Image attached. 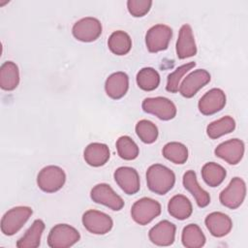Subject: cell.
Listing matches in <instances>:
<instances>
[{
  "mask_svg": "<svg viewBox=\"0 0 248 248\" xmlns=\"http://www.w3.org/2000/svg\"><path fill=\"white\" fill-rule=\"evenodd\" d=\"M146 183L151 192L158 195H165L174 186L175 174L168 167L161 164H154L146 170Z\"/></svg>",
  "mask_w": 248,
  "mask_h": 248,
  "instance_id": "6da1fadb",
  "label": "cell"
},
{
  "mask_svg": "<svg viewBox=\"0 0 248 248\" xmlns=\"http://www.w3.org/2000/svg\"><path fill=\"white\" fill-rule=\"evenodd\" d=\"M33 210L29 206H16L9 209L1 219V232L11 236L16 233L31 217Z\"/></svg>",
  "mask_w": 248,
  "mask_h": 248,
  "instance_id": "7a4b0ae2",
  "label": "cell"
},
{
  "mask_svg": "<svg viewBox=\"0 0 248 248\" xmlns=\"http://www.w3.org/2000/svg\"><path fill=\"white\" fill-rule=\"evenodd\" d=\"M66 182V173L58 166H46L37 175L38 187L46 193L59 191Z\"/></svg>",
  "mask_w": 248,
  "mask_h": 248,
  "instance_id": "3957f363",
  "label": "cell"
},
{
  "mask_svg": "<svg viewBox=\"0 0 248 248\" xmlns=\"http://www.w3.org/2000/svg\"><path fill=\"white\" fill-rule=\"evenodd\" d=\"M162 207L159 202L151 198H141L131 207L132 219L139 225L144 226L161 214Z\"/></svg>",
  "mask_w": 248,
  "mask_h": 248,
  "instance_id": "277c9868",
  "label": "cell"
},
{
  "mask_svg": "<svg viewBox=\"0 0 248 248\" xmlns=\"http://www.w3.org/2000/svg\"><path fill=\"white\" fill-rule=\"evenodd\" d=\"M80 239L78 231L68 224H57L47 235V244L51 248H68Z\"/></svg>",
  "mask_w": 248,
  "mask_h": 248,
  "instance_id": "5b68a950",
  "label": "cell"
},
{
  "mask_svg": "<svg viewBox=\"0 0 248 248\" xmlns=\"http://www.w3.org/2000/svg\"><path fill=\"white\" fill-rule=\"evenodd\" d=\"M141 108L144 112L153 114L164 121L173 119L177 111L174 103L166 97L145 98L141 103Z\"/></svg>",
  "mask_w": 248,
  "mask_h": 248,
  "instance_id": "8992f818",
  "label": "cell"
},
{
  "mask_svg": "<svg viewBox=\"0 0 248 248\" xmlns=\"http://www.w3.org/2000/svg\"><path fill=\"white\" fill-rule=\"evenodd\" d=\"M246 196V184L244 180L240 177H233L229 185L220 193L219 200L220 202L230 208L236 209L238 208Z\"/></svg>",
  "mask_w": 248,
  "mask_h": 248,
  "instance_id": "52a82bcc",
  "label": "cell"
},
{
  "mask_svg": "<svg viewBox=\"0 0 248 248\" xmlns=\"http://www.w3.org/2000/svg\"><path fill=\"white\" fill-rule=\"evenodd\" d=\"M172 37V29L166 24H156L145 34V45L149 52L155 53L168 48Z\"/></svg>",
  "mask_w": 248,
  "mask_h": 248,
  "instance_id": "ba28073f",
  "label": "cell"
},
{
  "mask_svg": "<svg viewBox=\"0 0 248 248\" xmlns=\"http://www.w3.org/2000/svg\"><path fill=\"white\" fill-rule=\"evenodd\" d=\"M101 21L92 16H86L78 20L72 28L73 36L80 42L91 43L96 41L102 34Z\"/></svg>",
  "mask_w": 248,
  "mask_h": 248,
  "instance_id": "9c48e42d",
  "label": "cell"
},
{
  "mask_svg": "<svg viewBox=\"0 0 248 248\" xmlns=\"http://www.w3.org/2000/svg\"><path fill=\"white\" fill-rule=\"evenodd\" d=\"M81 221L84 228L93 234H106L113 226V221L109 215L95 209L85 211Z\"/></svg>",
  "mask_w": 248,
  "mask_h": 248,
  "instance_id": "30bf717a",
  "label": "cell"
},
{
  "mask_svg": "<svg viewBox=\"0 0 248 248\" xmlns=\"http://www.w3.org/2000/svg\"><path fill=\"white\" fill-rule=\"evenodd\" d=\"M90 198L96 203L108 206L114 211H119L124 206L123 199L117 195L114 190L107 183H100L95 185L91 189Z\"/></svg>",
  "mask_w": 248,
  "mask_h": 248,
  "instance_id": "8fae6325",
  "label": "cell"
},
{
  "mask_svg": "<svg viewBox=\"0 0 248 248\" xmlns=\"http://www.w3.org/2000/svg\"><path fill=\"white\" fill-rule=\"evenodd\" d=\"M210 74L206 70H195L184 78L179 85L178 91L184 98H192L210 81Z\"/></svg>",
  "mask_w": 248,
  "mask_h": 248,
  "instance_id": "7c38bea8",
  "label": "cell"
},
{
  "mask_svg": "<svg viewBox=\"0 0 248 248\" xmlns=\"http://www.w3.org/2000/svg\"><path fill=\"white\" fill-rule=\"evenodd\" d=\"M226 101V94L222 89L212 88L202 96L199 101L198 108L202 114L212 115L224 108Z\"/></svg>",
  "mask_w": 248,
  "mask_h": 248,
  "instance_id": "4fadbf2b",
  "label": "cell"
},
{
  "mask_svg": "<svg viewBox=\"0 0 248 248\" xmlns=\"http://www.w3.org/2000/svg\"><path fill=\"white\" fill-rule=\"evenodd\" d=\"M244 142L239 139H232L221 142L214 150L217 157L230 165H237L244 155Z\"/></svg>",
  "mask_w": 248,
  "mask_h": 248,
  "instance_id": "5bb4252c",
  "label": "cell"
},
{
  "mask_svg": "<svg viewBox=\"0 0 248 248\" xmlns=\"http://www.w3.org/2000/svg\"><path fill=\"white\" fill-rule=\"evenodd\" d=\"M113 176L115 182L125 194L134 195L140 191V175L134 168L119 167L115 170Z\"/></svg>",
  "mask_w": 248,
  "mask_h": 248,
  "instance_id": "9a60e30c",
  "label": "cell"
},
{
  "mask_svg": "<svg viewBox=\"0 0 248 248\" xmlns=\"http://www.w3.org/2000/svg\"><path fill=\"white\" fill-rule=\"evenodd\" d=\"M176 227L168 220H163L152 227L148 232L149 240L157 246H170L174 242Z\"/></svg>",
  "mask_w": 248,
  "mask_h": 248,
  "instance_id": "2e32d148",
  "label": "cell"
},
{
  "mask_svg": "<svg viewBox=\"0 0 248 248\" xmlns=\"http://www.w3.org/2000/svg\"><path fill=\"white\" fill-rule=\"evenodd\" d=\"M176 55L179 59H185L197 54V46L192 27L189 24H183L180 27L175 46Z\"/></svg>",
  "mask_w": 248,
  "mask_h": 248,
  "instance_id": "e0dca14e",
  "label": "cell"
},
{
  "mask_svg": "<svg viewBox=\"0 0 248 248\" xmlns=\"http://www.w3.org/2000/svg\"><path fill=\"white\" fill-rule=\"evenodd\" d=\"M204 224L210 234L215 237L227 235L232 228V219L225 213L215 211L209 213L204 220Z\"/></svg>",
  "mask_w": 248,
  "mask_h": 248,
  "instance_id": "ac0fdd59",
  "label": "cell"
},
{
  "mask_svg": "<svg viewBox=\"0 0 248 248\" xmlns=\"http://www.w3.org/2000/svg\"><path fill=\"white\" fill-rule=\"evenodd\" d=\"M129 89V77L124 72H115L108 77L105 82V90L107 95L118 100L124 97Z\"/></svg>",
  "mask_w": 248,
  "mask_h": 248,
  "instance_id": "d6986e66",
  "label": "cell"
},
{
  "mask_svg": "<svg viewBox=\"0 0 248 248\" xmlns=\"http://www.w3.org/2000/svg\"><path fill=\"white\" fill-rule=\"evenodd\" d=\"M182 182H183L184 188L187 191H189L191 193V195L194 197V199L196 200V202L199 207H205L209 204L210 196L205 190H203L200 186L198 179H197L196 172L194 170H187L183 174Z\"/></svg>",
  "mask_w": 248,
  "mask_h": 248,
  "instance_id": "ffe728a7",
  "label": "cell"
},
{
  "mask_svg": "<svg viewBox=\"0 0 248 248\" xmlns=\"http://www.w3.org/2000/svg\"><path fill=\"white\" fill-rule=\"evenodd\" d=\"M110 151L107 144L101 142L89 143L84 151L83 158L84 161L91 167H101L104 166L109 159Z\"/></svg>",
  "mask_w": 248,
  "mask_h": 248,
  "instance_id": "44dd1931",
  "label": "cell"
},
{
  "mask_svg": "<svg viewBox=\"0 0 248 248\" xmlns=\"http://www.w3.org/2000/svg\"><path fill=\"white\" fill-rule=\"evenodd\" d=\"M45 230V223L36 219L25 233L16 241L17 248H37L41 244V237Z\"/></svg>",
  "mask_w": 248,
  "mask_h": 248,
  "instance_id": "7402d4cb",
  "label": "cell"
},
{
  "mask_svg": "<svg viewBox=\"0 0 248 248\" xmlns=\"http://www.w3.org/2000/svg\"><path fill=\"white\" fill-rule=\"evenodd\" d=\"M19 83V70L13 61H6L0 68V87L6 91L15 90Z\"/></svg>",
  "mask_w": 248,
  "mask_h": 248,
  "instance_id": "603a6c76",
  "label": "cell"
},
{
  "mask_svg": "<svg viewBox=\"0 0 248 248\" xmlns=\"http://www.w3.org/2000/svg\"><path fill=\"white\" fill-rule=\"evenodd\" d=\"M168 211L170 216L177 220L189 218L193 212V206L190 200L184 195L173 196L168 203Z\"/></svg>",
  "mask_w": 248,
  "mask_h": 248,
  "instance_id": "cb8c5ba5",
  "label": "cell"
},
{
  "mask_svg": "<svg viewBox=\"0 0 248 248\" xmlns=\"http://www.w3.org/2000/svg\"><path fill=\"white\" fill-rule=\"evenodd\" d=\"M109 50L118 56L127 54L132 48V39L128 33L122 30H117L111 33L108 40Z\"/></svg>",
  "mask_w": 248,
  "mask_h": 248,
  "instance_id": "d4e9b609",
  "label": "cell"
},
{
  "mask_svg": "<svg viewBox=\"0 0 248 248\" xmlns=\"http://www.w3.org/2000/svg\"><path fill=\"white\" fill-rule=\"evenodd\" d=\"M205 235L197 224H189L183 228L181 241L186 248H201L205 244Z\"/></svg>",
  "mask_w": 248,
  "mask_h": 248,
  "instance_id": "484cf974",
  "label": "cell"
},
{
  "mask_svg": "<svg viewBox=\"0 0 248 248\" xmlns=\"http://www.w3.org/2000/svg\"><path fill=\"white\" fill-rule=\"evenodd\" d=\"M226 170L221 165L214 162H208L202 168V177L210 187L219 186L226 178Z\"/></svg>",
  "mask_w": 248,
  "mask_h": 248,
  "instance_id": "4316f807",
  "label": "cell"
},
{
  "mask_svg": "<svg viewBox=\"0 0 248 248\" xmlns=\"http://www.w3.org/2000/svg\"><path fill=\"white\" fill-rule=\"evenodd\" d=\"M234 129H235L234 119L230 115H226L218 120H215L209 123L206 127V134L210 139L215 140L222 136L232 133Z\"/></svg>",
  "mask_w": 248,
  "mask_h": 248,
  "instance_id": "83f0119b",
  "label": "cell"
},
{
  "mask_svg": "<svg viewBox=\"0 0 248 248\" xmlns=\"http://www.w3.org/2000/svg\"><path fill=\"white\" fill-rule=\"evenodd\" d=\"M163 156L176 165H182L186 163L188 159V148L181 142L170 141L165 144L162 149Z\"/></svg>",
  "mask_w": 248,
  "mask_h": 248,
  "instance_id": "f1b7e54d",
  "label": "cell"
},
{
  "mask_svg": "<svg viewBox=\"0 0 248 248\" xmlns=\"http://www.w3.org/2000/svg\"><path fill=\"white\" fill-rule=\"evenodd\" d=\"M136 80L141 90L153 91L160 84V75L154 68L144 67L138 72Z\"/></svg>",
  "mask_w": 248,
  "mask_h": 248,
  "instance_id": "f546056e",
  "label": "cell"
},
{
  "mask_svg": "<svg viewBox=\"0 0 248 248\" xmlns=\"http://www.w3.org/2000/svg\"><path fill=\"white\" fill-rule=\"evenodd\" d=\"M116 150L119 157L123 160H135L140 153L138 144L129 137L122 136L116 140Z\"/></svg>",
  "mask_w": 248,
  "mask_h": 248,
  "instance_id": "4dcf8cb0",
  "label": "cell"
},
{
  "mask_svg": "<svg viewBox=\"0 0 248 248\" xmlns=\"http://www.w3.org/2000/svg\"><path fill=\"white\" fill-rule=\"evenodd\" d=\"M136 130V134L137 136L140 138V140L147 144L153 143L156 141L158 135H159V131L157 126L147 120V119H141L140 120L135 127Z\"/></svg>",
  "mask_w": 248,
  "mask_h": 248,
  "instance_id": "1f68e13d",
  "label": "cell"
},
{
  "mask_svg": "<svg viewBox=\"0 0 248 248\" xmlns=\"http://www.w3.org/2000/svg\"><path fill=\"white\" fill-rule=\"evenodd\" d=\"M195 66H196L195 62H188L186 64H183V65L177 67L172 73H170L167 78V85H166L167 91H169L170 93H176L179 89L180 80H181L182 77L187 72L192 70Z\"/></svg>",
  "mask_w": 248,
  "mask_h": 248,
  "instance_id": "d6a6232c",
  "label": "cell"
},
{
  "mask_svg": "<svg viewBox=\"0 0 248 248\" xmlns=\"http://www.w3.org/2000/svg\"><path fill=\"white\" fill-rule=\"evenodd\" d=\"M152 6V1L150 0H128L127 9L129 13L135 17L144 16Z\"/></svg>",
  "mask_w": 248,
  "mask_h": 248,
  "instance_id": "836d02e7",
  "label": "cell"
}]
</instances>
